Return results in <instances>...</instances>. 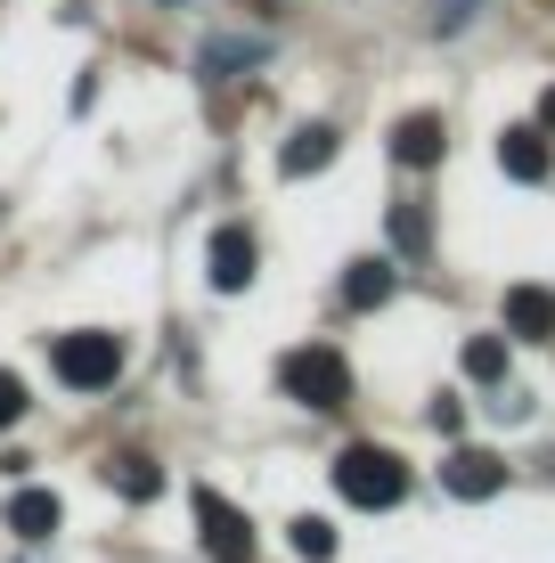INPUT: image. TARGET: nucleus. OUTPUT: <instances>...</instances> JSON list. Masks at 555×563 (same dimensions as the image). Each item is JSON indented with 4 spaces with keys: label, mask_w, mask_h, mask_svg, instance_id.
Returning a JSON list of instances; mask_svg holds the SVG:
<instances>
[{
    "label": "nucleus",
    "mask_w": 555,
    "mask_h": 563,
    "mask_svg": "<svg viewBox=\"0 0 555 563\" xmlns=\"http://www.w3.org/2000/svg\"><path fill=\"white\" fill-rule=\"evenodd\" d=\"M254 57H262V42H245V33H221V42H213V49H204V57H197V66H204V74H213V82H221V74H237V66H254Z\"/></svg>",
    "instance_id": "obj_14"
},
{
    "label": "nucleus",
    "mask_w": 555,
    "mask_h": 563,
    "mask_svg": "<svg viewBox=\"0 0 555 563\" xmlns=\"http://www.w3.org/2000/svg\"><path fill=\"white\" fill-rule=\"evenodd\" d=\"M499 172H507V180H523V188H540L547 172H555V155H547V131H531V123L499 131Z\"/></svg>",
    "instance_id": "obj_6"
},
{
    "label": "nucleus",
    "mask_w": 555,
    "mask_h": 563,
    "mask_svg": "<svg viewBox=\"0 0 555 563\" xmlns=\"http://www.w3.org/2000/svg\"><path fill=\"white\" fill-rule=\"evenodd\" d=\"M49 367H57V384H66V393H107V384L123 376V335H107V327H82V335H57Z\"/></svg>",
    "instance_id": "obj_3"
},
{
    "label": "nucleus",
    "mask_w": 555,
    "mask_h": 563,
    "mask_svg": "<svg viewBox=\"0 0 555 563\" xmlns=\"http://www.w3.org/2000/svg\"><path fill=\"white\" fill-rule=\"evenodd\" d=\"M392 286H400L392 262H352V269H343V310H385Z\"/></svg>",
    "instance_id": "obj_11"
},
{
    "label": "nucleus",
    "mask_w": 555,
    "mask_h": 563,
    "mask_svg": "<svg viewBox=\"0 0 555 563\" xmlns=\"http://www.w3.org/2000/svg\"><path fill=\"white\" fill-rule=\"evenodd\" d=\"M335 490L352 498V507H400L409 498V465H400L392 450H376V441H352V450L335 457Z\"/></svg>",
    "instance_id": "obj_1"
},
{
    "label": "nucleus",
    "mask_w": 555,
    "mask_h": 563,
    "mask_svg": "<svg viewBox=\"0 0 555 563\" xmlns=\"http://www.w3.org/2000/svg\"><path fill=\"white\" fill-rule=\"evenodd\" d=\"M442 147H449L442 114H400V123H392V155H400V164H409V172L442 164Z\"/></svg>",
    "instance_id": "obj_8"
},
{
    "label": "nucleus",
    "mask_w": 555,
    "mask_h": 563,
    "mask_svg": "<svg viewBox=\"0 0 555 563\" xmlns=\"http://www.w3.org/2000/svg\"><path fill=\"white\" fill-rule=\"evenodd\" d=\"M442 490H449V498H499V490H507V457L457 450V457L442 465Z\"/></svg>",
    "instance_id": "obj_5"
},
{
    "label": "nucleus",
    "mask_w": 555,
    "mask_h": 563,
    "mask_svg": "<svg viewBox=\"0 0 555 563\" xmlns=\"http://www.w3.org/2000/svg\"><path fill=\"white\" fill-rule=\"evenodd\" d=\"M107 482H114V490H123V498H156V490H164L156 457H114V465H107Z\"/></svg>",
    "instance_id": "obj_13"
},
{
    "label": "nucleus",
    "mask_w": 555,
    "mask_h": 563,
    "mask_svg": "<svg viewBox=\"0 0 555 563\" xmlns=\"http://www.w3.org/2000/svg\"><path fill=\"white\" fill-rule=\"evenodd\" d=\"M425 417H433V433H457V424H466V409H457V400H449V393H442V400H433V409H425Z\"/></svg>",
    "instance_id": "obj_19"
},
{
    "label": "nucleus",
    "mask_w": 555,
    "mask_h": 563,
    "mask_svg": "<svg viewBox=\"0 0 555 563\" xmlns=\"http://www.w3.org/2000/svg\"><path fill=\"white\" fill-rule=\"evenodd\" d=\"M278 384H286V400H302V409H343V400H352V367H343V352H328V343L286 352Z\"/></svg>",
    "instance_id": "obj_2"
},
{
    "label": "nucleus",
    "mask_w": 555,
    "mask_h": 563,
    "mask_svg": "<svg viewBox=\"0 0 555 563\" xmlns=\"http://www.w3.org/2000/svg\"><path fill=\"white\" fill-rule=\"evenodd\" d=\"M16 417H25V384L0 367V424H16Z\"/></svg>",
    "instance_id": "obj_18"
},
{
    "label": "nucleus",
    "mask_w": 555,
    "mask_h": 563,
    "mask_svg": "<svg viewBox=\"0 0 555 563\" xmlns=\"http://www.w3.org/2000/svg\"><path fill=\"white\" fill-rule=\"evenodd\" d=\"M540 123H547V131H555V90H547V99H540Z\"/></svg>",
    "instance_id": "obj_20"
},
{
    "label": "nucleus",
    "mask_w": 555,
    "mask_h": 563,
    "mask_svg": "<svg viewBox=\"0 0 555 563\" xmlns=\"http://www.w3.org/2000/svg\"><path fill=\"white\" fill-rule=\"evenodd\" d=\"M507 335H523V343L555 335V295L547 286H507Z\"/></svg>",
    "instance_id": "obj_9"
},
{
    "label": "nucleus",
    "mask_w": 555,
    "mask_h": 563,
    "mask_svg": "<svg viewBox=\"0 0 555 563\" xmlns=\"http://www.w3.org/2000/svg\"><path fill=\"white\" fill-rule=\"evenodd\" d=\"M188 507H197V531H204V555H213V563H254V522L229 507L221 490H204V482H197Z\"/></svg>",
    "instance_id": "obj_4"
},
{
    "label": "nucleus",
    "mask_w": 555,
    "mask_h": 563,
    "mask_svg": "<svg viewBox=\"0 0 555 563\" xmlns=\"http://www.w3.org/2000/svg\"><path fill=\"white\" fill-rule=\"evenodd\" d=\"M254 238H245L237 221L229 229H213V295H245V286H254Z\"/></svg>",
    "instance_id": "obj_7"
},
{
    "label": "nucleus",
    "mask_w": 555,
    "mask_h": 563,
    "mask_svg": "<svg viewBox=\"0 0 555 563\" xmlns=\"http://www.w3.org/2000/svg\"><path fill=\"white\" fill-rule=\"evenodd\" d=\"M328 164H335V131H328V123H302L295 140L278 147V172H286V180H302V172H328Z\"/></svg>",
    "instance_id": "obj_10"
},
{
    "label": "nucleus",
    "mask_w": 555,
    "mask_h": 563,
    "mask_svg": "<svg viewBox=\"0 0 555 563\" xmlns=\"http://www.w3.org/2000/svg\"><path fill=\"white\" fill-rule=\"evenodd\" d=\"M466 376L474 384H507V343L499 335H474L466 343Z\"/></svg>",
    "instance_id": "obj_16"
},
{
    "label": "nucleus",
    "mask_w": 555,
    "mask_h": 563,
    "mask_svg": "<svg viewBox=\"0 0 555 563\" xmlns=\"http://www.w3.org/2000/svg\"><path fill=\"white\" fill-rule=\"evenodd\" d=\"M57 522H66L57 490H16V498H9V531H16V539H49Z\"/></svg>",
    "instance_id": "obj_12"
},
{
    "label": "nucleus",
    "mask_w": 555,
    "mask_h": 563,
    "mask_svg": "<svg viewBox=\"0 0 555 563\" xmlns=\"http://www.w3.org/2000/svg\"><path fill=\"white\" fill-rule=\"evenodd\" d=\"M392 245H400V254H425V245H433L425 205H392Z\"/></svg>",
    "instance_id": "obj_17"
},
{
    "label": "nucleus",
    "mask_w": 555,
    "mask_h": 563,
    "mask_svg": "<svg viewBox=\"0 0 555 563\" xmlns=\"http://www.w3.org/2000/svg\"><path fill=\"white\" fill-rule=\"evenodd\" d=\"M286 539H295V555H302V563H328V555H335V522H328V515H302Z\"/></svg>",
    "instance_id": "obj_15"
}]
</instances>
